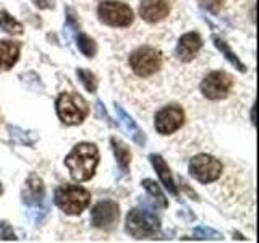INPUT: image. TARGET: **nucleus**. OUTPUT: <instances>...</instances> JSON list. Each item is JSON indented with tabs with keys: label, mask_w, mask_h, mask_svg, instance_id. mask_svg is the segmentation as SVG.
Here are the masks:
<instances>
[{
	"label": "nucleus",
	"mask_w": 259,
	"mask_h": 243,
	"mask_svg": "<svg viewBox=\"0 0 259 243\" xmlns=\"http://www.w3.org/2000/svg\"><path fill=\"white\" fill-rule=\"evenodd\" d=\"M149 159H151L152 167L156 169V172H157L159 178L162 180V183H164V186H165V188H167L170 193L175 194V196H177V194H178L177 185H175V182H174V177H172V174H170V169H168V166L165 164V160L162 159V156H159V154H151Z\"/></svg>",
	"instance_id": "nucleus-15"
},
{
	"label": "nucleus",
	"mask_w": 259,
	"mask_h": 243,
	"mask_svg": "<svg viewBox=\"0 0 259 243\" xmlns=\"http://www.w3.org/2000/svg\"><path fill=\"white\" fill-rule=\"evenodd\" d=\"M76 44H78V49L81 51V54L86 55V57H94L96 52H97L96 43L89 36L83 34V32L76 34Z\"/></svg>",
	"instance_id": "nucleus-20"
},
{
	"label": "nucleus",
	"mask_w": 259,
	"mask_h": 243,
	"mask_svg": "<svg viewBox=\"0 0 259 243\" xmlns=\"http://www.w3.org/2000/svg\"><path fill=\"white\" fill-rule=\"evenodd\" d=\"M168 13H170L168 0H143L140 5L141 18L148 23L162 21Z\"/></svg>",
	"instance_id": "nucleus-12"
},
{
	"label": "nucleus",
	"mask_w": 259,
	"mask_h": 243,
	"mask_svg": "<svg viewBox=\"0 0 259 243\" xmlns=\"http://www.w3.org/2000/svg\"><path fill=\"white\" fill-rule=\"evenodd\" d=\"M76 75L78 78L83 81V85L84 88L88 89L89 93H96V89H97V81H96V76L93 75L89 70H84V68H78L76 70Z\"/></svg>",
	"instance_id": "nucleus-22"
},
{
	"label": "nucleus",
	"mask_w": 259,
	"mask_h": 243,
	"mask_svg": "<svg viewBox=\"0 0 259 243\" xmlns=\"http://www.w3.org/2000/svg\"><path fill=\"white\" fill-rule=\"evenodd\" d=\"M28 133L29 132H23V130H20V128H12V136L13 138L20 136L21 143H24V144H34L37 138H28Z\"/></svg>",
	"instance_id": "nucleus-25"
},
{
	"label": "nucleus",
	"mask_w": 259,
	"mask_h": 243,
	"mask_svg": "<svg viewBox=\"0 0 259 243\" xmlns=\"http://www.w3.org/2000/svg\"><path fill=\"white\" fill-rule=\"evenodd\" d=\"M99 164V149L93 143H79L65 159V166L68 167L70 175L76 182H86L89 180L96 167Z\"/></svg>",
	"instance_id": "nucleus-1"
},
{
	"label": "nucleus",
	"mask_w": 259,
	"mask_h": 243,
	"mask_svg": "<svg viewBox=\"0 0 259 243\" xmlns=\"http://www.w3.org/2000/svg\"><path fill=\"white\" fill-rule=\"evenodd\" d=\"M190 174L201 183L215 182L222 174V164L207 154H198L190 160Z\"/></svg>",
	"instance_id": "nucleus-7"
},
{
	"label": "nucleus",
	"mask_w": 259,
	"mask_h": 243,
	"mask_svg": "<svg viewBox=\"0 0 259 243\" xmlns=\"http://www.w3.org/2000/svg\"><path fill=\"white\" fill-rule=\"evenodd\" d=\"M91 193L76 185H63L55 190V205L63 213L70 216H78L89 206Z\"/></svg>",
	"instance_id": "nucleus-2"
},
{
	"label": "nucleus",
	"mask_w": 259,
	"mask_h": 243,
	"mask_svg": "<svg viewBox=\"0 0 259 243\" xmlns=\"http://www.w3.org/2000/svg\"><path fill=\"white\" fill-rule=\"evenodd\" d=\"M97 110L101 112V115H104V117H105V120L109 122V125H112V122H110V117L107 115V112H105V109H104V105H102V102H101V101H97Z\"/></svg>",
	"instance_id": "nucleus-27"
},
{
	"label": "nucleus",
	"mask_w": 259,
	"mask_h": 243,
	"mask_svg": "<svg viewBox=\"0 0 259 243\" xmlns=\"http://www.w3.org/2000/svg\"><path fill=\"white\" fill-rule=\"evenodd\" d=\"M194 238H199V240H222V233H219L212 229H207V227H198L194 229Z\"/></svg>",
	"instance_id": "nucleus-23"
},
{
	"label": "nucleus",
	"mask_w": 259,
	"mask_h": 243,
	"mask_svg": "<svg viewBox=\"0 0 259 243\" xmlns=\"http://www.w3.org/2000/svg\"><path fill=\"white\" fill-rule=\"evenodd\" d=\"M46 196V190H44V183L37 175H29V178L24 183V188L21 193L23 202L28 206H40Z\"/></svg>",
	"instance_id": "nucleus-14"
},
{
	"label": "nucleus",
	"mask_w": 259,
	"mask_h": 243,
	"mask_svg": "<svg viewBox=\"0 0 259 243\" xmlns=\"http://www.w3.org/2000/svg\"><path fill=\"white\" fill-rule=\"evenodd\" d=\"M162 65V55L157 49L144 46L136 49L130 57V67L138 76H151L154 75Z\"/></svg>",
	"instance_id": "nucleus-5"
},
{
	"label": "nucleus",
	"mask_w": 259,
	"mask_h": 243,
	"mask_svg": "<svg viewBox=\"0 0 259 243\" xmlns=\"http://www.w3.org/2000/svg\"><path fill=\"white\" fill-rule=\"evenodd\" d=\"M2 191H4V186H2V183H0V194H2Z\"/></svg>",
	"instance_id": "nucleus-28"
},
{
	"label": "nucleus",
	"mask_w": 259,
	"mask_h": 243,
	"mask_svg": "<svg viewBox=\"0 0 259 243\" xmlns=\"http://www.w3.org/2000/svg\"><path fill=\"white\" fill-rule=\"evenodd\" d=\"M198 4L201 5V8L210 12V13H217L222 8L224 0H198Z\"/></svg>",
	"instance_id": "nucleus-24"
},
{
	"label": "nucleus",
	"mask_w": 259,
	"mask_h": 243,
	"mask_svg": "<svg viewBox=\"0 0 259 243\" xmlns=\"http://www.w3.org/2000/svg\"><path fill=\"white\" fill-rule=\"evenodd\" d=\"M212 40H214V46L221 51V54L225 57L227 60H229L235 68H237L238 71H241V73H245V71H248V68H246V65L243 63L238 57H237V54H235L232 49L229 47V44L225 43V40L222 39V37H219V36H214L212 37Z\"/></svg>",
	"instance_id": "nucleus-17"
},
{
	"label": "nucleus",
	"mask_w": 259,
	"mask_h": 243,
	"mask_svg": "<svg viewBox=\"0 0 259 243\" xmlns=\"http://www.w3.org/2000/svg\"><path fill=\"white\" fill-rule=\"evenodd\" d=\"M59 118L65 125H78L89 113L88 102L76 93H62L55 102Z\"/></svg>",
	"instance_id": "nucleus-3"
},
{
	"label": "nucleus",
	"mask_w": 259,
	"mask_h": 243,
	"mask_svg": "<svg viewBox=\"0 0 259 243\" xmlns=\"http://www.w3.org/2000/svg\"><path fill=\"white\" fill-rule=\"evenodd\" d=\"M97 13H99V18L102 23L109 24V26H115V28H125L130 26L133 23V10L128 5L121 4V2H102L97 8Z\"/></svg>",
	"instance_id": "nucleus-6"
},
{
	"label": "nucleus",
	"mask_w": 259,
	"mask_h": 243,
	"mask_svg": "<svg viewBox=\"0 0 259 243\" xmlns=\"http://www.w3.org/2000/svg\"><path fill=\"white\" fill-rule=\"evenodd\" d=\"M20 59V44L0 40V70H10Z\"/></svg>",
	"instance_id": "nucleus-16"
},
{
	"label": "nucleus",
	"mask_w": 259,
	"mask_h": 243,
	"mask_svg": "<svg viewBox=\"0 0 259 243\" xmlns=\"http://www.w3.org/2000/svg\"><path fill=\"white\" fill-rule=\"evenodd\" d=\"M32 4L39 8H54V0H32Z\"/></svg>",
	"instance_id": "nucleus-26"
},
{
	"label": "nucleus",
	"mask_w": 259,
	"mask_h": 243,
	"mask_svg": "<svg viewBox=\"0 0 259 243\" xmlns=\"http://www.w3.org/2000/svg\"><path fill=\"white\" fill-rule=\"evenodd\" d=\"M115 113H117V122H118V125L121 127V130L128 135V136H132V140L136 143V144H140V146H144L146 144V135L143 130L138 127L136 122L128 115V113L123 110V107H121L120 104L115 102Z\"/></svg>",
	"instance_id": "nucleus-13"
},
{
	"label": "nucleus",
	"mask_w": 259,
	"mask_h": 243,
	"mask_svg": "<svg viewBox=\"0 0 259 243\" xmlns=\"http://www.w3.org/2000/svg\"><path fill=\"white\" fill-rule=\"evenodd\" d=\"M118 206L117 202L113 201H101L93 208L91 211V224L96 229H104V230H110L115 227L118 221Z\"/></svg>",
	"instance_id": "nucleus-9"
},
{
	"label": "nucleus",
	"mask_w": 259,
	"mask_h": 243,
	"mask_svg": "<svg viewBox=\"0 0 259 243\" xmlns=\"http://www.w3.org/2000/svg\"><path fill=\"white\" fill-rule=\"evenodd\" d=\"M159 229V219L146 209H132L126 216V232L135 238L154 237Z\"/></svg>",
	"instance_id": "nucleus-4"
},
{
	"label": "nucleus",
	"mask_w": 259,
	"mask_h": 243,
	"mask_svg": "<svg viewBox=\"0 0 259 243\" xmlns=\"http://www.w3.org/2000/svg\"><path fill=\"white\" fill-rule=\"evenodd\" d=\"M232 86H233V79L229 73L212 71L202 79L201 91L207 97V99L217 101V99H224V97L229 96Z\"/></svg>",
	"instance_id": "nucleus-8"
},
{
	"label": "nucleus",
	"mask_w": 259,
	"mask_h": 243,
	"mask_svg": "<svg viewBox=\"0 0 259 243\" xmlns=\"http://www.w3.org/2000/svg\"><path fill=\"white\" fill-rule=\"evenodd\" d=\"M0 28L10 32V34H21L23 32V24L20 21H16L7 12H0Z\"/></svg>",
	"instance_id": "nucleus-19"
},
{
	"label": "nucleus",
	"mask_w": 259,
	"mask_h": 243,
	"mask_svg": "<svg viewBox=\"0 0 259 243\" xmlns=\"http://www.w3.org/2000/svg\"><path fill=\"white\" fill-rule=\"evenodd\" d=\"M201 47H202V39L198 32H188V34H183L180 39H178L175 55L178 60L190 62L196 57Z\"/></svg>",
	"instance_id": "nucleus-11"
},
{
	"label": "nucleus",
	"mask_w": 259,
	"mask_h": 243,
	"mask_svg": "<svg viewBox=\"0 0 259 243\" xmlns=\"http://www.w3.org/2000/svg\"><path fill=\"white\" fill-rule=\"evenodd\" d=\"M110 144H112V151L115 154L121 172L128 174V166H130V160H132V154H130L128 148L118 140V138H110Z\"/></svg>",
	"instance_id": "nucleus-18"
},
{
	"label": "nucleus",
	"mask_w": 259,
	"mask_h": 243,
	"mask_svg": "<svg viewBox=\"0 0 259 243\" xmlns=\"http://www.w3.org/2000/svg\"><path fill=\"white\" fill-rule=\"evenodd\" d=\"M143 186L152 194L154 198H156V199L160 202V206H164V208L168 206V202H167V199H165V194L162 193V190L159 188V185H157L156 182H152V180H149V178H146V180H143Z\"/></svg>",
	"instance_id": "nucleus-21"
},
{
	"label": "nucleus",
	"mask_w": 259,
	"mask_h": 243,
	"mask_svg": "<svg viewBox=\"0 0 259 243\" xmlns=\"http://www.w3.org/2000/svg\"><path fill=\"white\" fill-rule=\"evenodd\" d=\"M185 113L177 105H168L157 112L156 115V130L160 135H170L177 132L183 125Z\"/></svg>",
	"instance_id": "nucleus-10"
}]
</instances>
